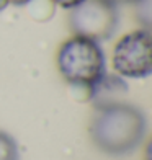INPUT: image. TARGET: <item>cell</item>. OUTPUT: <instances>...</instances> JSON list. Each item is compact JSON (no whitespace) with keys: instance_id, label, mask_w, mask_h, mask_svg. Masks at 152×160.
I'll return each instance as SVG.
<instances>
[{"instance_id":"52a82bcc","label":"cell","mask_w":152,"mask_h":160,"mask_svg":"<svg viewBox=\"0 0 152 160\" xmlns=\"http://www.w3.org/2000/svg\"><path fill=\"white\" fill-rule=\"evenodd\" d=\"M133 5L137 21L144 26V30H149L152 20V0H136Z\"/></svg>"},{"instance_id":"30bf717a","label":"cell","mask_w":152,"mask_h":160,"mask_svg":"<svg viewBox=\"0 0 152 160\" xmlns=\"http://www.w3.org/2000/svg\"><path fill=\"white\" fill-rule=\"evenodd\" d=\"M108 2L113 3V5H118V3H133L136 0H108Z\"/></svg>"},{"instance_id":"5b68a950","label":"cell","mask_w":152,"mask_h":160,"mask_svg":"<svg viewBox=\"0 0 152 160\" xmlns=\"http://www.w3.org/2000/svg\"><path fill=\"white\" fill-rule=\"evenodd\" d=\"M89 90H90V98L95 108H103V106H111L116 103H124L123 97L128 93V85L119 75L105 74Z\"/></svg>"},{"instance_id":"ba28073f","label":"cell","mask_w":152,"mask_h":160,"mask_svg":"<svg viewBox=\"0 0 152 160\" xmlns=\"http://www.w3.org/2000/svg\"><path fill=\"white\" fill-rule=\"evenodd\" d=\"M53 2L56 3V5H59V7H62V8H67V10H70L72 7H75V5H79L82 2V0H53Z\"/></svg>"},{"instance_id":"7a4b0ae2","label":"cell","mask_w":152,"mask_h":160,"mask_svg":"<svg viewBox=\"0 0 152 160\" xmlns=\"http://www.w3.org/2000/svg\"><path fill=\"white\" fill-rule=\"evenodd\" d=\"M56 64L61 77L75 87L92 88L105 75V54L100 42L77 34L61 44Z\"/></svg>"},{"instance_id":"8fae6325","label":"cell","mask_w":152,"mask_h":160,"mask_svg":"<svg viewBox=\"0 0 152 160\" xmlns=\"http://www.w3.org/2000/svg\"><path fill=\"white\" fill-rule=\"evenodd\" d=\"M7 5H8V3H7V0H0V12H2Z\"/></svg>"},{"instance_id":"8992f818","label":"cell","mask_w":152,"mask_h":160,"mask_svg":"<svg viewBox=\"0 0 152 160\" xmlns=\"http://www.w3.org/2000/svg\"><path fill=\"white\" fill-rule=\"evenodd\" d=\"M0 160H20V152L15 139L2 131H0Z\"/></svg>"},{"instance_id":"277c9868","label":"cell","mask_w":152,"mask_h":160,"mask_svg":"<svg viewBox=\"0 0 152 160\" xmlns=\"http://www.w3.org/2000/svg\"><path fill=\"white\" fill-rule=\"evenodd\" d=\"M150 31L136 30L121 36L113 48V70L121 78H146L152 74Z\"/></svg>"},{"instance_id":"6da1fadb","label":"cell","mask_w":152,"mask_h":160,"mask_svg":"<svg viewBox=\"0 0 152 160\" xmlns=\"http://www.w3.org/2000/svg\"><path fill=\"white\" fill-rule=\"evenodd\" d=\"M146 129V116L139 108L129 103H116L97 108L89 134L101 152L108 155H124L141 145Z\"/></svg>"},{"instance_id":"9c48e42d","label":"cell","mask_w":152,"mask_h":160,"mask_svg":"<svg viewBox=\"0 0 152 160\" xmlns=\"http://www.w3.org/2000/svg\"><path fill=\"white\" fill-rule=\"evenodd\" d=\"M28 2H31V0H7V3L12 5H26Z\"/></svg>"},{"instance_id":"3957f363","label":"cell","mask_w":152,"mask_h":160,"mask_svg":"<svg viewBox=\"0 0 152 160\" xmlns=\"http://www.w3.org/2000/svg\"><path fill=\"white\" fill-rule=\"evenodd\" d=\"M69 26L77 36L93 41L110 39L118 26V8L108 0H82L69 10Z\"/></svg>"}]
</instances>
